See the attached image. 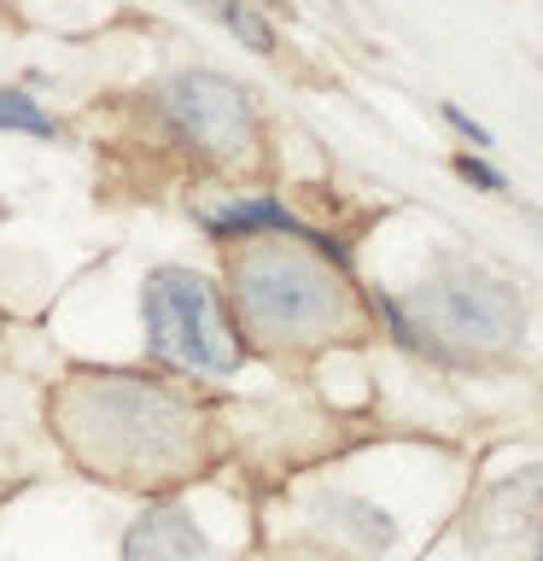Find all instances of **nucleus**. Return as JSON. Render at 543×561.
<instances>
[{"label":"nucleus","mask_w":543,"mask_h":561,"mask_svg":"<svg viewBox=\"0 0 543 561\" xmlns=\"http://www.w3.org/2000/svg\"><path fill=\"white\" fill-rule=\"evenodd\" d=\"M53 415L70 456L117 485H164L199 456V410L152 375L82 368L59 386Z\"/></svg>","instance_id":"1"},{"label":"nucleus","mask_w":543,"mask_h":561,"mask_svg":"<svg viewBox=\"0 0 543 561\" xmlns=\"http://www.w3.org/2000/svg\"><path fill=\"white\" fill-rule=\"evenodd\" d=\"M205 228L217 240H263V234H310L304 222L292 217L287 205H275V199H234V205H222L217 217H205Z\"/></svg>","instance_id":"7"},{"label":"nucleus","mask_w":543,"mask_h":561,"mask_svg":"<svg viewBox=\"0 0 543 561\" xmlns=\"http://www.w3.org/2000/svg\"><path fill=\"white\" fill-rule=\"evenodd\" d=\"M123 561H217V550H210V538L199 533V520L187 515V508H147L129 538H123Z\"/></svg>","instance_id":"6"},{"label":"nucleus","mask_w":543,"mask_h":561,"mask_svg":"<svg viewBox=\"0 0 543 561\" xmlns=\"http://www.w3.org/2000/svg\"><path fill=\"white\" fill-rule=\"evenodd\" d=\"M0 129H18V135H53V117L35 105L24 88H0Z\"/></svg>","instance_id":"8"},{"label":"nucleus","mask_w":543,"mask_h":561,"mask_svg":"<svg viewBox=\"0 0 543 561\" xmlns=\"http://www.w3.org/2000/svg\"><path fill=\"white\" fill-rule=\"evenodd\" d=\"M164 100H170L175 129H182L193 147H205V152H217V158L252 147L257 112H252V100H245L240 82L217 77V70H182V77L170 82Z\"/></svg>","instance_id":"5"},{"label":"nucleus","mask_w":543,"mask_h":561,"mask_svg":"<svg viewBox=\"0 0 543 561\" xmlns=\"http://www.w3.org/2000/svg\"><path fill=\"white\" fill-rule=\"evenodd\" d=\"M444 117H450V123H455V129H462L467 140H480V147H490V135H485V129H480V123H473V117L462 112V105H444Z\"/></svg>","instance_id":"11"},{"label":"nucleus","mask_w":543,"mask_h":561,"mask_svg":"<svg viewBox=\"0 0 543 561\" xmlns=\"http://www.w3.org/2000/svg\"><path fill=\"white\" fill-rule=\"evenodd\" d=\"M147 310V345L158 363H170L175 375H234L240 368V340L222 316L217 287L199 270H158L140 293Z\"/></svg>","instance_id":"3"},{"label":"nucleus","mask_w":543,"mask_h":561,"mask_svg":"<svg viewBox=\"0 0 543 561\" xmlns=\"http://www.w3.org/2000/svg\"><path fill=\"white\" fill-rule=\"evenodd\" d=\"M415 316H420V328H432L438 340H450L462 351H502L520 333V298L497 275H480V270L427 280L415 293Z\"/></svg>","instance_id":"4"},{"label":"nucleus","mask_w":543,"mask_h":561,"mask_svg":"<svg viewBox=\"0 0 543 561\" xmlns=\"http://www.w3.org/2000/svg\"><path fill=\"white\" fill-rule=\"evenodd\" d=\"M455 170H462V175H467V182L480 187V193H502V175H497V170H485L480 158H455Z\"/></svg>","instance_id":"10"},{"label":"nucleus","mask_w":543,"mask_h":561,"mask_svg":"<svg viewBox=\"0 0 543 561\" xmlns=\"http://www.w3.org/2000/svg\"><path fill=\"white\" fill-rule=\"evenodd\" d=\"M217 12H222V24L234 30V35H240V42L252 47V53H275V35H269V24H263V18H252V12L240 7V0H217Z\"/></svg>","instance_id":"9"},{"label":"nucleus","mask_w":543,"mask_h":561,"mask_svg":"<svg viewBox=\"0 0 543 561\" xmlns=\"http://www.w3.org/2000/svg\"><path fill=\"white\" fill-rule=\"evenodd\" d=\"M234 316L257 345L310 351L350 328V287L315 252V234H263L228 257Z\"/></svg>","instance_id":"2"}]
</instances>
